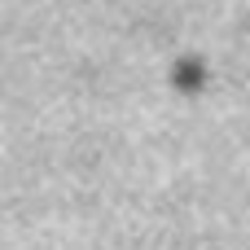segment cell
Here are the masks:
<instances>
[{
	"label": "cell",
	"mask_w": 250,
	"mask_h": 250,
	"mask_svg": "<svg viewBox=\"0 0 250 250\" xmlns=\"http://www.w3.org/2000/svg\"><path fill=\"white\" fill-rule=\"evenodd\" d=\"M207 79H211V70H207V62H202L198 53H185V57L171 62V88H176V92L193 97V92L207 88Z\"/></svg>",
	"instance_id": "6da1fadb"
}]
</instances>
